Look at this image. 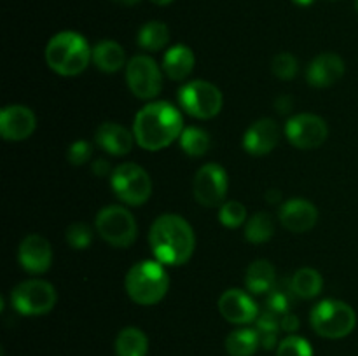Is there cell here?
<instances>
[{"label": "cell", "instance_id": "obj_14", "mask_svg": "<svg viewBox=\"0 0 358 356\" xmlns=\"http://www.w3.org/2000/svg\"><path fill=\"white\" fill-rule=\"evenodd\" d=\"M17 260H20L21 267L30 274H42L51 267V244L41 234H28L17 248Z\"/></svg>", "mask_w": 358, "mask_h": 356}, {"label": "cell", "instance_id": "obj_30", "mask_svg": "<svg viewBox=\"0 0 358 356\" xmlns=\"http://www.w3.org/2000/svg\"><path fill=\"white\" fill-rule=\"evenodd\" d=\"M219 220L227 229H236L247 220V208L240 201H226L219 206Z\"/></svg>", "mask_w": 358, "mask_h": 356}, {"label": "cell", "instance_id": "obj_28", "mask_svg": "<svg viewBox=\"0 0 358 356\" xmlns=\"http://www.w3.org/2000/svg\"><path fill=\"white\" fill-rule=\"evenodd\" d=\"M180 147L187 156L191 157H201L205 156L206 150L210 147V136L205 129L196 128V126H191V128H184L180 135Z\"/></svg>", "mask_w": 358, "mask_h": 356}, {"label": "cell", "instance_id": "obj_5", "mask_svg": "<svg viewBox=\"0 0 358 356\" xmlns=\"http://www.w3.org/2000/svg\"><path fill=\"white\" fill-rule=\"evenodd\" d=\"M310 321L320 337L343 339L355 328L357 314L353 307L343 300L325 299L311 309Z\"/></svg>", "mask_w": 358, "mask_h": 356}, {"label": "cell", "instance_id": "obj_25", "mask_svg": "<svg viewBox=\"0 0 358 356\" xmlns=\"http://www.w3.org/2000/svg\"><path fill=\"white\" fill-rule=\"evenodd\" d=\"M292 290L299 299H313L324 288V278L317 269L303 267L290 278Z\"/></svg>", "mask_w": 358, "mask_h": 356}, {"label": "cell", "instance_id": "obj_13", "mask_svg": "<svg viewBox=\"0 0 358 356\" xmlns=\"http://www.w3.org/2000/svg\"><path fill=\"white\" fill-rule=\"evenodd\" d=\"M35 126V114L24 105H9L0 112V135L7 142H23L30 138Z\"/></svg>", "mask_w": 358, "mask_h": 356}, {"label": "cell", "instance_id": "obj_1", "mask_svg": "<svg viewBox=\"0 0 358 356\" xmlns=\"http://www.w3.org/2000/svg\"><path fill=\"white\" fill-rule=\"evenodd\" d=\"M150 250L163 265H184L191 260L196 248V236L191 223L180 215L166 213L154 220L149 232Z\"/></svg>", "mask_w": 358, "mask_h": 356}, {"label": "cell", "instance_id": "obj_26", "mask_svg": "<svg viewBox=\"0 0 358 356\" xmlns=\"http://www.w3.org/2000/svg\"><path fill=\"white\" fill-rule=\"evenodd\" d=\"M136 42L145 51H161L170 42V30L163 21H149L138 30Z\"/></svg>", "mask_w": 358, "mask_h": 356}, {"label": "cell", "instance_id": "obj_38", "mask_svg": "<svg viewBox=\"0 0 358 356\" xmlns=\"http://www.w3.org/2000/svg\"><path fill=\"white\" fill-rule=\"evenodd\" d=\"M292 105H294V100L290 96H280L278 100L275 101V107L280 114H287V112L292 108Z\"/></svg>", "mask_w": 358, "mask_h": 356}, {"label": "cell", "instance_id": "obj_35", "mask_svg": "<svg viewBox=\"0 0 358 356\" xmlns=\"http://www.w3.org/2000/svg\"><path fill=\"white\" fill-rule=\"evenodd\" d=\"M255 325H257L255 330L259 334H278V330L282 328V320H280V314L268 309L262 314H259L257 320H255Z\"/></svg>", "mask_w": 358, "mask_h": 356}, {"label": "cell", "instance_id": "obj_10", "mask_svg": "<svg viewBox=\"0 0 358 356\" xmlns=\"http://www.w3.org/2000/svg\"><path fill=\"white\" fill-rule=\"evenodd\" d=\"M126 82L129 91L140 100H152L161 93L163 73L154 58L147 54L133 56L126 65Z\"/></svg>", "mask_w": 358, "mask_h": 356}, {"label": "cell", "instance_id": "obj_34", "mask_svg": "<svg viewBox=\"0 0 358 356\" xmlns=\"http://www.w3.org/2000/svg\"><path fill=\"white\" fill-rule=\"evenodd\" d=\"M91 154H93V147L86 140H77L72 145L69 147V152H66V159L73 166H80V164H86L91 159Z\"/></svg>", "mask_w": 358, "mask_h": 356}, {"label": "cell", "instance_id": "obj_11", "mask_svg": "<svg viewBox=\"0 0 358 356\" xmlns=\"http://www.w3.org/2000/svg\"><path fill=\"white\" fill-rule=\"evenodd\" d=\"M285 136L296 149H318L327 140L329 128L322 117L315 114H297L285 124Z\"/></svg>", "mask_w": 358, "mask_h": 356}, {"label": "cell", "instance_id": "obj_2", "mask_svg": "<svg viewBox=\"0 0 358 356\" xmlns=\"http://www.w3.org/2000/svg\"><path fill=\"white\" fill-rule=\"evenodd\" d=\"M184 131V119L178 108L168 101H150L138 114L133 122L135 142L143 150L157 152L164 147L171 145L180 138Z\"/></svg>", "mask_w": 358, "mask_h": 356}, {"label": "cell", "instance_id": "obj_23", "mask_svg": "<svg viewBox=\"0 0 358 356\" xmlns=\"http://www.w3.org/2000/svg\"><path fill=\"white\" fill-rule=\"evenodd\" d=\"M147 351H149V341L140 328L126 327L119 332L115 339L117 356H145Z\"/></svg>", "mask_w": 358, "mask_h": 356}, {"label": "cell", "instance_id": "obj_22", "mask_svg": "<svg viewBox=\"0 0 358 356\" xmlns=\"http://www.w3.org/2000/svg\"><path fill=\"white\" fill-rule=\"evenodd\" d=\"M275 267L269 260H255L248 265L247 274H245V285L250 293H269L273 286L276 285Z\"/></svg>", "mask_w": 358, "mask_h": 356}, {"label": "cell", "instance_id": "obj_7", "mask_svg": "<svg viewBox=\"0 0 358 356\" xmlns=\"http://www.w3.org/2000/svg\"><path fill=\"white\" fill-rule=\"evenodd\" d=\"M94 225L101 239L115 248H128L136 239L135 216L124 206L110 205L101 208L94 220Z\"/></svg>", "mask_w": 358, "mask_h": 356}, {"label": "cell", "instance_id": "obj_3", "mask_svg": "<svg viewBox=\"0 0 358 356\" xmlns=\"http://www.w3.org/2000/svg\"><path fill=\"white\" fill-rule=\"evenodd\" d=\"M91 52L86 38L77 31H59L52 35L45 45V63L52 72L63 77L83 73L91 61Z\"/></svg>", "mask_w": 358, "mask_h": 356}, {"label": "cell", "instance_id": "obj_4", "mask_svg": "<svg viewBox=\"0 0 358 356\" xmlns=\"http://www.w3.org/2000/svg\"><path fill=\"white\" fill-rule=\"evenodd\" d=\"M126 293L140 306L161 302L170 288V278L161 262L142 260L133 265L124 279Z\"/></svg>", "mask_w": 358, "mask_h": 356}, {"label": "cell", "instance_id": "obj_37", "mask_svg": "<svg viewBox=\"0 0 358 356\" xmlns=\"http://www.w3.org/2000/svg\"><path fill=\"white\" fill-rule=\"evenodd\" d=\"M91 170H93V173L98 175V177H105V175L110 173V166H108V163L105 159L94 161L93 166H91Z\"/></svg>", "mask_w": 358, "mask_h": 356}, {"label": "cell", "instance_id": "obj_24", "mask_svg": "<svg viewBox=\"0 0 358 356\" xmlns=\"http://www.w3.org/2000/svg\"><path fill=\"white\" fill-rule=\"evenodd\" d=\"M261 346V335L252 328H240L227 335L226 351L229 356H254Z\"/></svg>", "mask_w": 358, "mask_h": 356}, {"label": "cell", "instance_id": "obj_33", "mask_svg": "<svg viewBox=\"0 0 358 356\" xmlns=\"http://www.w3.org/2000/svg\"><path fill=\"white\" fill-rule=\"evenodd\" d=\"M297 68H299L297 58L294 54H290V52H278L271 61L273 73L282 80L294 79L297 73Z\"/></svg>", "mask_w": 358, "mask_h": 356}, {"label": "cell", "instance_id": "obj_6", "mask_svg": "<svg viewBox=\"0 0 358 356\" xmlns=\"http://www.w3.org/2000/svg\"><path fill=\"white\" fill-rule=\"evenodd\" d=\"M110 185L115 195L129 206H142L152 194V180L149 173L135 163H124L114 168Z\"/></svg>", "mask_w": 358, "mask_h": 356}, {"label": "cell", "instance_id": "obj_39", "mask_svg": "<svg viewBox=\"0 0 358 356\" xmlns=\"http://www.w3.org/2000/svg\"><path fill=\"white\" fill-rule=\"evenodd\" d=\"M266 199H268L269 202H273V205H276V202H280V199H282V192L280 191H268L266 192Z\"/></svg>", "mask_w": 358, "mask_h": 356}, {"label": "cell", "instance_id": "obj_16", "mask_svg": "<svg viewBox=\"0 0 358 356\" xmlns=\"http://www.w3.org/2000/svg\"><path fill=\"white\" fill-rule=\"evenodd\" d=\"M280 222L290 232H306L313 229V225L318 220V209L315 205L306 199H290L283 202L280 208Z\"/></svg>", "mask_w": 358, "mask_h": 356}, {"label": "cell", "instance_id": "obj_15", "mask_svg": "<svg viewBox=\"0 0 358 356\" xmlns=\"http://www.w3.org/2000/svg\"><path fill=\"white\" fill-rule=\"evenodd\" d=\"M219 313L229 323L248 325L257 320L259 307L247 292L238 288H229L220 295Z\"/></svg>", "mask_w": 358, "mask_h": 356}, {"label": "cell", "instance_id": "obj_17", "mask_svg": "<svg viewBox=\"0 0 358 356\" xmlns=\"http://www.w3.org/2000/svg\"><path fill=\"white\" fill-rule=\"evenodd\" d=\"M280 128L273 119H259L247 129L243 136V149L252 156H266L278 145Z\"/></svg>", "mask_w": 358, "mask_h": 356}, {"label": "cell", "instance_id": "obj_21", "mask_svg": "<svg viewBox=\"0 0 358 356\" xmlns=\"http://www.w3.org/2000/svg\"><path fill=\"white\" fill-rule=\"evenodd\" d=\"M91 61L101 72L114 73L126 65V52L115 40H101L93 47Z\"/></svg>", "mask_w": 358, "mask_h": 356}, {"label": "cell", "instance_id": "obj_12", "mask_svg": "<svg viewBox=\"0 0 358 356\" xmlns=\"http://www.w3.org/2000/svg\"><path fill=\"white\" fill-rule=\"evenodd\" d=\"M227 187H229V180H227L226 170L217 163L201 166L194 177V198L199 205L206 208L222 206Z\"/></svg>", "mask_w": 358, "mask_h": 356}, {"label": "cell", "instance_id": "obj_8", "mask_svg": "<svg viewBox=\"0 0 358 356\" xmlns=\"http://www.w3.org/2000/svg\"><path fill=\"white\" fill-rule=\"evenodd\" d=\"M178 101L184 112L196 119H212L222 110L224 98L219 87L206 80L196 79L184 84L178 91Z\"/></svg>", "mask_w": 358, "mask_h": 356}, {"label": "cell", "instance_id": "obj_18", "mask_svg": "<svg viewBox=\"0 0 358 356\" xmlns=\"http://www.w3.org/2000/svg\"><path fill=\"white\" fill-rule=\"evenodd\" d=\"M345 75V61L334 52H322L306 70L308 82L313 87H329Z\"/></svg>", "mask_w": 358, "mask_h": 356}, {"label": "cell", "instance_id": "obj_32", "mask_svg": "<svg viewBox=\"0 0 358 356\" xmlns=\"http://www.w3.org/2000/svg\"><path fill=\"white\" fill-rule=\"evenodd\" d=\"M66 243L73 248V250H86L90 248L91 241H93V230L87 223L76 222L66 229Z\"/></svg>", "mask_w": 358, "mask_h": 356}, {"label": "cell", "instance_id": "obj_43", "mask_svg": "<svg viewBox=\"0 0 358 356\" xmlns=\"http://www.w3.org/2000/svg\"><path fill=\"white\" fill-rule=\"evenodd\" d=\"M357 10H358V0H357Z\"/></svg>", "mask_w": 358, "mask_h": 356}, {"label": "cell", "instance_id": "obj_41", "mask_svg": "<svg viewBox=\"0 0 358 356\" xmlns=\"http://www.w3.org/2000/svg\"><path fill=\"white\" fill-rule=\"evenodd\" d=\"M292 2H296L297 6H311V3L315 2V0H292Z\"/></svg>", "mask_w": 358, "mask_h": 356}, {"label": "cell", "instance_id": "obj_19", "mask_svg": "<svg viewBox=\"0 0 358 356\" xmlns=\"http://www.w3.org/2000/svg\"><path fill=\"white\" fill-rule=\"evenodd\" d=\"M96 143L110 156H126L131 152L135 135L117 122H103L96 129Z\"/></svg>", "mask_w": 358, "mask_h": 356}, {"label": "cell", "instance_id": "obj_27", "mask_svg": "<svg viewBox=\"0 0 358 356\" xmlns=\"http://www.w3.org/2000/svg\"><path fill=\"white\" fill-rule=\"evenodd\" d=\"M275 234V222L269 213H255L245 225V237L248 243L262 244L269 241Z\"/></svg>", "mask_w": 358, "mask_h": 356}, {"label": "cell", "instance_id": "obj_9", "mask_svg": "<svg viewBox=\"0 0 358 356\" xmlns=\"http://www.w3.org/2000/svg\"><path fill=\"white\" fill-rule=\"evenodd\" d=\"M58 293L44 279H27L10 292V304L23 316H41L56 306Z\"/></svg>", "mask_w": 358, "mask_h": 356}, {"label": "cell", "instance_id": "obj_29", "mask_svg": "<svg viewBox=\"0 0 358 356\" xmlns=\"http://www.w3.org/2000/svg\"><path fill=\"white\" fill-rule=\"evenodd\" d=\"M294 297H296V293H294L292 281H290V279L276 281V285L273 286L271 292L268 293V309L280 314V316H283V314L289 313Z\"/></svg>", "mask_w": 358, "mask_h": 356}, {"label": "cell", "instance_id": "obj_40", "mask_svg": "<svg viewBox=\"0 0 358 356\" xmlns=\"http://www.w3.org/2000/svg\"><path fill=\"white\" fill-rule=\"evenodd\" d=\"M114 2L121 3V6H135V3H138L140 0H114Z\"/></svg>", "mask_w": 358, "mask_h": 356}, {"label": "cell", "instance_id": "obj_36", "mask_svg": "<svg viewBox=\"0 0 358 356\" xmlns=\"http://www.w3.org/2000/svg\"><path fill=\"white\" fill-rule=\"evenodd\" d=\"M282 330L289 332V334H294V332L299 330V318L296 314H283L282 316Z\"/></svg>", "mask_w": 358, "mask_h": 356}, {"label": "cell", "instance_id": "obj_20", "mask_svg": "<svg viewBox=\"0 0 358 356\" xmlns=\"http://www.w3.org/2000/svg\"><path fill=\"white\" fill-rule=\"evenodd\" d=\"M196 63V56L191 47L184 44H177L168 49L163 56V72L171 80H184L192 72Z\"/></svg>", "mask_w": 358, "mask_h": 356}, {"label": "cell", "instance_id": "obj_31", "mask_svg": "<svg viewBox=\"0 0 358 356\" xmlns=\"http://www.w3.org/2000/svg\"><path fill=\"white\" fill-rule=\"evenodd\" d=\"M276 356H313V348L304 337L289 335L278 344Z\"/></svg>", "mask_w": 358, "mask_h": 356}, {"label": "cell", "instance_id": "obj_42", "mask_svg": "<svg viewBox=\"0 0 358 356\" xmlns=\"http://www.w3.org/2000/svg\"><path fill=\"white\" fill-rule=\"evenodd\" d=\"M150 2L156 3V6L163 7V6H168V3H171V2H173V0H150Z\"/></svg>", "mask_w": 358, "mask_h": 356}]
</instances>
